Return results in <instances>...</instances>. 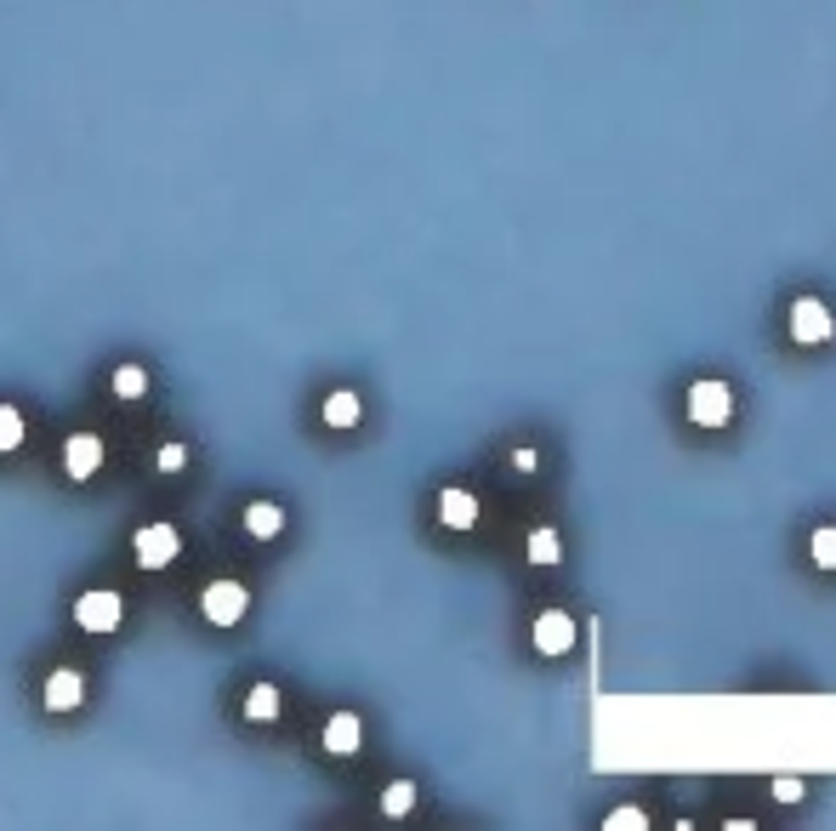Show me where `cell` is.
Wrapping results in <instances>:
<instances>
[{"label": "cell", "mask_w": 836, "mask_h": 831, "mask_svg": "<svg viewBox=\"0 0 836 831\" xmlns=\"http://www.w3.org/2000/svg\"><path fill=\"white\" fill-rule=\"evenodd\" d=\"M132 559L137 570H171L176 559H183V530H176L171 518H148L132 530Z\"/></svg>", "instance_id": "obj_1"}, {"label": "cell", "mask_w": 836, "mask_h": 831, "mask_svg": "<svg viewBox=\"0 0 836 831\" xmlns=\"http://www.w3.org/2000/svg\"><path fill=\"white\" fill-rule=\"evenodd\" d=\"M814 564L820 570H836V530L825 524V530H814Z\"/></svg>", "instance_id": "obj_19"}, {"label": "cell", "mask_w": 836, "mask_h": 831, "mask_svg": "<svg viewBox=\"0 0 836 831\" xmlns=\"http://www.w3.org/2000/svg\"><path fill=\"white\" fill-rule=\"evenodd\" d=\"M81 700H86V672L81 667H52L40 677V707L63 718V712H81Z\"/></svg>", "instance_id": "obj_5"}, {"label": "cell", "mask_w": 836, "mask_h": 831, "mask_svg": "<svg viewBox=\"0 0 836 831\" xmlns=\"http://www.w3.org/2000/svg\"><path fill=\"white\" fill-rule=\"evenodd\" d=\"M155 467H160V473H188V444H176V439L160 444V450H155Z\"/></svg>", "instance_id": "obj_18"}, {"label": "cell", "mask_w": 836, "mask_h": 831, "mask_svg": "<svg viewBox=\"0 0 836 831\" xmlns=\"http://www.w3.org/2000/svg\"><path fill=\"white\" fill-rule=\"evenodd\" d=\"M728 416H734L728 382H717V376H700V382L689 388V421H700V427H728Z\"/></svg>", "instance_id": "obj_6"}, {"label": "cell", "mask_w": 836, "mask_h": 831, "mask_svg": "<svg viewBox=\"0 0 836 831\" xmlns=\"http://www.w3.org/2000/svg\"><path fill=\"white\" fill-rule=\"evenodd\" d=\"M410 809H416V780H388V786H382V815L404 820Z\"/></svg>", "instance_id": "obj_15"}, {"label": "cell", "mask_w": 836, "mask_h": 831, "mask_svg": "<svg viewBox=\"0 0 836 831\" xmlns=\"http://www.w3.org/2000/svg\"><path fill=\"white\" fill-rule=\"evenodd\" d=\"M439 524L444 530H472L478 524V496L472 490H439Z\"/></svg>", "instance_id": "obj_11"}, {"label": "cell", "mask_w": 836, "mask_h": 831, "mask_svg": "<svg viewBox=\"0 0 836 831\" xmlns=\"http://www.w3.org/2000/svg\"><path fill=\"white\" fill-rule=\"evenodd\" d=\"M319 416H324V427H336V433H347V427H359V416H365V399L353 393V388H336V393H324Z\"/></svg>", "instance_id": "obj_13"}, {"label": "cell", "mask_w": 836, "mask_h": 831, "mask_svg": "<svg viewBox=\"0 0 836 831\" xmlns=\"http://www.w3.org/2000/svg\"><path fill=\"white\" fill-rule=\"evenodd\" d=\"M199 615L211 626H239L250 615V587L234 582V575H217V582L199 587Z\"/></svg>", "instance_id": "obj_2"}, {"label": "cell", "mask_w": 836, "mask_h": 831, "mask_svg": "<svg viewBox=\"0 0 836 831\" xmlns=\"http://www.w3.org/2000/svg\"><path fill=\"white\" fill-rule=\"evenodd\" d=\"M120 621H125V598L114 587H86L74 598V626H81V633L109 638V633H120Z\"/></svg>", "instance_id": "obj_3"}, {"label": "cell", "mask_w": 836, "mask_h": 831, "mask_svg": "<svg viewBox=\"0 0 836 831\" xmlns=\"http://www.w3.org/2000/svg\"><path fill=\"white\" fill-rule=\"evenodd\" d=\"M791 337L808 342V347L831 337V308H825L820 296H797V302H791Z\"/></svg>", "instance_id": "obj_8"}, {"label": "cell", "mask_w": 836, "mask_h": 831, "mask_svg": "<svg viewBox=\"0 0 836 831\" xmlns=\"http://www.w3.org/2000/svg\"><path fill=\"white\" fill-rule=\"evenodd\" d=\"M513 467H518V473H536V467H541V456L524 444V450H513Z\"/></svg>", "instance_id": "obj_22"}, {"label": "cell", "mask_w": 836, "mask_h": 831, "mask_svg": "<svg viewBox=\"0 0 836 831\" xmlns=\"http://www.w3.org/2000/svg\"><path fill=\"white\" fill-rule=\"evenodd\" d=\"M239 712H245V723H279V712H285V695H279V684H250L245 689V700H239Z\"/></svg>", "instance_id": "obj_12"}, {"label": "cell", "mask_w": 836, "mask_h": 831, "mask_svg": "<svg viewBox=\"0 0 836 831\" xmlns=\"http://www.w3.org/2000/svg\"><path fill=\"white\" fill-rule=\"evenodd\" d=\"M319 741H324L331 758H353L359 741H365V718L359 712H331V718H324V729H319Z\"/></svg>", "instance_id": "obj_7"}, {"label": "cell", "mask_w": 836, "mask_h": 831, "mask_svg": "<svg viewBox=\"0 0 836 831\" xmlns=\"http://www.w3.org/2000/svg\"><path fill=\"white\" fill-rule=\"evenodd\" d=\"M802 792H808V786H802V780H791V774H779V780H774V797H779V803H797Z\"/></svg>", "instance_id": "obj_21"}, {"label": "cell", "mask_w": 836, "mask_h": 831, "mask_svg": "<svg viewBox=\"0 0 836 831\" xmlns=\"http://www.w3.org/2000/svg\"><path fill=\"white\" fill-rule=\"evenodd\" d=\"M109 462V444L103 433H91V427H74V433L63 439V473L74 478V485H86V478H97Z\"/></svg>", "instance_id": "obj_4"}, {"label": "cell", "mask_w": 836, "mask_h": 831, "mask_svg": "<svg viewBox=\"0 0 836 831\" xmlns=\"http://www.w3.org/2000/svg\"><path fill=\"white\" fill-rule=\"evenodd\" d=\"M536 649H541V655H564V649H575V615H564V610H541V615H536Z\"/></svg>", "instance_id": "obj_9"}, {"label": "cell", "mask_w": 836, "mask_h": 831, "mask_svg": "<svg viewBox=\"0 0 836 831\" xmlns=\"http://www.w3.org/2000/svg\"><path fill=\"white\" fill-rule=\"evenodd\" d=\"M610 831H643L649 826V815L643 809H610V820H603Z\"/></svg>", "instance_id": "obj_20"}, {"label": "cell", "mask_w": 836, "mask_h": 831, "mask_svg": "<svg viewBox=\"0 0 836 831\" xmlns=\"http://www.w3.org/2000/svg\"><path fill=\"white\" fill-rule=\"evenodd\" d=\"M557 559H564L557 530H529V564H557Z\"/></svg>", "instance_id": "obj_17"}, {"label": "cell", "mask_w": 836, "mask_h": 831, "mask_svg": "<svg viewBox=\"0 0 836 831\" xmlns=\"http://www.w3.org/2000/svg\"><path fill=\"white\" fill-rule=\"evenodd\" d=\"M148 388H155V376H148L137 359H125V365L109 370V393L125 399V405H132V399H148Z\"/></svg>", "instance_id": "obj_14"}, {"label": "cell", "mask_w": 836, "mask_h": 831, "mask_svg": "<svg viewBox=\"0 0 836 831\" xmlns=\"http://www.w3.org/2000/svg\"><path fill=\"white\" fill-rule=\"evenodd\" d=\"M23 439H29V421H23L17 405H7V399H0V456H12Z\"/></svg>", "instance_id": "obj_16"}, {"label": "cell", "mask_w": 836, "mask_h": 831, "mask_svg": "<svg viewBox=\"0 0 836 831\" xmlns=\"http://www.w3.org/2000/svg\"><path fill=\"white\" fill-rule=\"evenodd\" d=\"M239 524H245L250 541H279L291 518H285V508H279V501H250V508L239 513Z\"/></svg>", "instance_id": "obj_10"}]
</instances>
